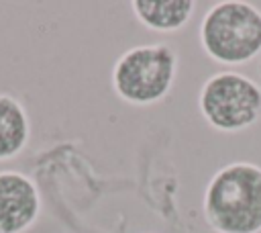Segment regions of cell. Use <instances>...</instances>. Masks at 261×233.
<instances>
[{
	"instance_id": "6da1fadb",
	"label": "cell",
	"mask_w": 261,
	"mask_h": 233,
	"mask_svg": "<svg viewBox=\"0 0 261 233\" xmlns=\"http://www.w3.org/2000/svg\"><path fill=\"white\" fill-rule=\"evenodd\" d=\"M202 213L214 233H261V166L230 161L216 170L204 188Z\"/></svg>"
},
{
	"instance_id": "7a4b0ae2",
	"label": "cell",
	"mask_w": 261,
	"mask_h": 233,
	"mask_svg": "<svg viewBox=\"0 0 261 233\" xmlns=\"http://www.w3.org/2000/svg\"><path fill=\"white\" fill-rule=\"evenodd\" d=\"M202 51L222 65H245L261 55V10L243 0L210 6L198 29Z\"/></svg>"
},
{
	"instance_id": "3957f363",
	"label": "cell",
	"mask_w": 261,
	"mask_h": 233,
	"mask_svg": "<svg viewBox=\"0 0 261 233\" xmlns=\"http://www.w3.org/2000/svg\"><path fill=\"white\" fill-rule=\"evenodd\" d=\"M179 57L167 43H145L126 49L112 65L114 94L133 106L165 100L175 84Z\"/></svg>"
},
{
	"instance_id": "277c9868",
	"label": "cell",
	"mask_w": 261,
	"mask_h": 233,
	"mask_svg": "<svg viewBox=\"0 0 261 233\" xmlns=\"http://www.w3.org/2000/svg\"><path fill=\"white\" fill-rule=\"evenodd\" d=\"M198 108L214 131H245L261 119V86L234 69L216 72L204 80Z\"/></svg>"
},
{
	"instance_id": "5b68a950",
	"label": "cell",
	"mask_w": 261,
	"mask_h": 233,
	"mask_svg": "<svg viewBox=\"0 0 261 233\" xmlns=\"http://www.w3.org/2000/svg\"><path fill=\"white\" fill-rule=\"evenodd\" d=\"M41 208V190L29 174L0 170V233H27L37 223Z\"/></svg>"
},
{
	"instance_id": "8992f818",
	"label": "cell",
	"mask_w": 261,
	"mask_h": 233,
	"mask_svg": "<svg viewBox=\"0 0 261 233\" xmlns=\"http://www.w3.org/2000/svg\"><path fill=\"white\" fill-rule=\"evenodd\" d=\"M196 10L194 0H133L130 12L149 31L175 33L184 29Z\"/></svg>"
},
{
	"instance_id": "52a82bcc",
	"label": "cell",
	"mask_w": 261,
	"mask_h": 233,
	"mask_svg": "<svg viewBox=\"0 0 261 233\" xmlns=\"http://www.w3.org/2000/svg\"><path fill=\"white\" fill-rule=\"evenodd\" d=\"M31 141L27 106L12 94L0 92V161L16 159Z\"/></svg>"
},
{
	"instance_id": "ba28073f",
	"label": "cell",
	"mask_w": 261,
	"mask_h": 233,
	"mask_svg": "<svg viewBox=\"0 0 261 233\" xmlns=\"http://www.w3.org/2000/svg\"><path fill=\"white\" fill-rule=\"evenodd\" d=\"M259 72H261V65H259Z\"/></svg>"
}]
</instances>
